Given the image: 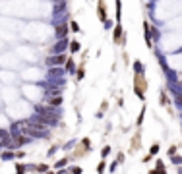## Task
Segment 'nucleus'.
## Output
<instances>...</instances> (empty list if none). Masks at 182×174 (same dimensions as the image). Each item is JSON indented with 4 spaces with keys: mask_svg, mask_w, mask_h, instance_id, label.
Instances as JSON below:
<instances>
[{
    "mask_svg": "<svg viewBox=\"0 0 182 174\" xmlns=\"http://www.w3.org/2000/svg\"><path fill=\"white\" fill-rule=\"evenodd\" d=\"M60 103H62V99H60V97H54V99L51 101V104H54V107H56V104H60Z\"/></svg>",
    "mask_w": 182,
    "mask_h": 174,
    "instance_id": "obj_2",
    "label": "nucleus"
},
{
    "mask_svg": "<svg viewBox=\"0 0 182 174\" xmlns=\"http://www.w3.org/2000/svg\"><path fill=\"white\" fill-rule=\"evenodd\" d=\"M47 62L49 64H62L64 62V56L60 54V56H51V58H47Z\"/></svg>",
    "mask_w": 182,
    "mask_h": 174,
    "instance_id": "obj_1",
    "label": "nucleus"
}]
</instances>
